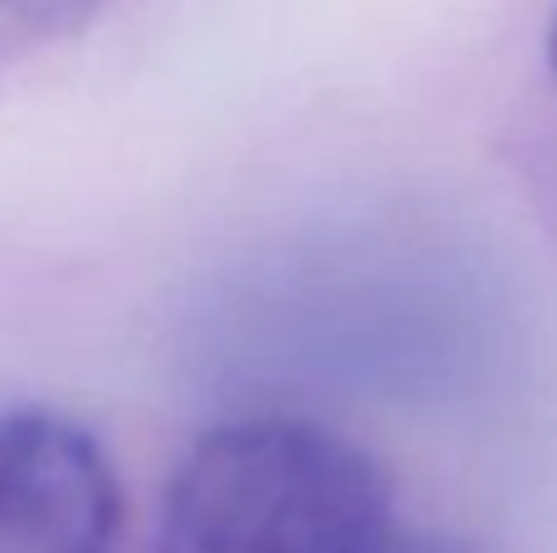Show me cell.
Instances as JSON below:
<instances>
[{"label":"cell","instance_id":"cell-1","mask_svg":"<svg viewBox=\"0 0 557 553\" xmlns=\"http://www.w3.org/2000/svg\"><path fill=\"white\" fill-rule=\"evenodd\" d=\"M406 529L382 466L308 417L201 431L162 495L157 553H396Z\"/></svg>","mask_w":557,"mask_h":553},{"label":"cell","instance_id":"cell-2","mask_svg":"<svg viewBox=\"0 0 557 553\" xmlns=\"http://www.w3.org/2000/svg\"><path fill=\"white\" fill-rule=\"evenodd\" d=\"M123 486L98 437L59 411H0V553H117Z\"/></svg>","mask_w":557,"mask_h":553},{"label":"cell","instance_id":"cell-3","mask_svg":"<svg viewBox=\"0 0 557 553\" xmlns=\"http://www.w3.org/2000/svg\"><path fill=\"white\" fill-rule=\"evenodd\" d=\"M103 0H0V69L84 35Z\"/></svg>","mask_w":557,"mask_h":553},{"label":"cell","instance_id":"cell-4","mask_svg":"<svg viewBox=\"0 0 557 553\" xmlns=\"http://www.w3.org/2000/svg\"><path fill=\"white\" fill-rule=\"evenodd\" d=\"M548 64H553V78H557V10H553V29H548Z\"/></svg>","mask_w":557,"mask_h":553}]
</instances>
